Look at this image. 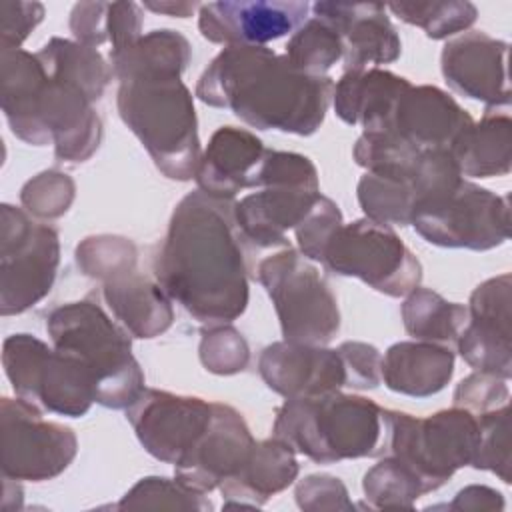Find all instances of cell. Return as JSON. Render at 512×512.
Here are the masks:
<instances>
[{
	"label": "cell",
	"mask_w": 512,
	"mask_h": 512,
	"mask_svg": "<svg viewBox=\"0 0 512 512\" xmlns=\"http://www.w3.org/2000/svg\"><path fill=\"white\" fill-rule=\"evenodd\" d=\"M154 278L170 300L204 326L240 318L250 286L234 202L200 188L186 194L154 256Z\"/></svg>",
	"instance_id": "1"
},
{
	"label": "cell",
	"mask_w": 512,
	"mask_h": 512,
	"mask_svg": "<svg viewBox=\"0 0 512 512\" xmlns=\"http://www.w3.org/2000/svg\"><path fill=\"white\" fill-rule=\"evenodd\" d=\"M334 80L310 76L266 46H226L206 66L196 98L228 108L256 130L314 134L332 104Z\"/></svg>",
	"instance_id": "2"
},
{
	"label": "cell",
	"mask_w": 512,
	"mask_h": 512,
	"mask_svg": "<svg viewBox=\"0 0 512 512\" xmlns=\"http://www.w3.org/2000/svg\"><path fill=\"white\" fill-rule=\"evenodd\" d=\"M0 102L12 134L32 146L52 144L60 162H86L102 142L94 100L36 52L0 48Z\"/></svg>",
	"instance_id": "3"
},
{
	"label": "cell",
	"mask_w": 512,
	"mask_h": 512,
	"mask_svg": "<svg viewBox=\"0 0 512 512\" xmlns=\"http://www.w3.org/2000/svg\"><path fill=\"white\" fill-rule=\"evenodd\" d=\"M272 436L316 464L376 458L388 452V408L340 390L286 400Z\"/></svg>",
	"instance_id": "4"
},
{
	"label": "cell",
	"mask_w": 512,
	"mask_h": 512,
	"mask_svg": "<svg viewBox=\"0 0 512 512\" xmlns=\"http://www.w3.org/2000/svg\"><path fill=\"white\" fill-rule=\"evenodd\" d=\"M116 106L122 122L142 142L170 180L196 178L202 156L194 98L180 74H140L120 82Z\"/></svg>",
	"instance_id": "5"
},
{
	"label": "cell",
	"mask_w": 512,
	"mask_h": 512,
	"mask_svg": "<svg viewBox=\"0 0 512 512\" xmlns=\"http://www.w3.org/2000/svg\"><path fill=\"white\" fill-rule=\"evenodd\" d=\"M46 330L54 348L76 356L90 370L96 404L126 410L146 390L132 336L98 302L86 298L54 308Z\"/></svg>",
	"instance_id": "6"
},
{
	"label": "cell",
	"mask_w": 512,
	"mask_h": 512,
	"mask_svg": "<svg viewBox=\"0 0 512 512\" xmlns=\"http://www.w3.org/2000/svg\"><path fill=\"white\" fill-rule=\"evenodd\" d=\"M478 444V418L452 406L416 418L388 410V452L406 464L422 482L424 492L444 486L456 470L470 466Z\"/></svg>",
	"instance_id": "7"
},
{
	"label": "cell",
	"mask_w": 512,
	"mask_h": 512,
	"mask_svg": "<svg viewBox=\"0 0 512 512\" xmlns=\"http://www.w3.org/2000/svg\"><path fill=\"white\" fill-rule=\"evenodd\" d=\"M256 276L270 296L284 340L326 346L340 330V310L328 282L292 246L260 260Z\"/></svg>",
	"instance_id": "8"
},
{
	"label": "cell",
	"mask_w": 512,
	"mask_h": 512,
	"mask_svg": "<svg viewBox=\"0 0 512 512\" xmlns=\"http://www.w3.org/2000/svg\"><path fill=\"white\" fill-rule=\"evenodd\" d=\"M2 366L14 394L40 410L80 418L94 402L90 370L32 334H12L2 342Z\"/></svg>",
	"instance_id": "9"
},
{
	"label": "cell",
	"mask_w": 512,
	"mask_h": 512,
	"mask_svg": "<svg viewBox=\"0 0 512 512\" xmlns=\"http://www.w3.org/2000/svg\"><path fill=\"white\" fill-rule=\"evenodd\" d=\"M326 270L358 278L390 298H404L422 280V264L390 224L360 218L340 224L330 236L322 262Z\"/></svg>",
	"instance_id": "10"
},
{
	"label": "cell",
	"mask_w": 512,
	"mask_h": 512,
	"mask_svg": "<svg viewBox=\"0 0 512 512\" xmlns=\"http://www.w3.org/2000/svg\"><path fill=\"white\" fill-rule=\"evenodd\" d=\"M410 224L428 244L484 252L510 238V206L506 196L462 178L454 188L418 202Z\"/></svg>",
	"instance_id": "11"
},
{
	"label": "cell",
	"mask_w": 512,
	"mask_h": 512,
	"mask_svg": "<svg viewBox=\"0 0 512 512\" xmlns=\"http://www.w3.org/2000/svg\"><path fill=\"white\" fill-rule=\"evenodd\" d=\"M60 264L58 232L12 204L0 206V312L22 314L54 286Z\"/></svg>",
	"instance_id": "12"
},
{
	"label": "cell",
	"mask_w": 512,
	"mask_h": 512,
	"mask_svg": "<svg viewBox=\"0 0 512 512\" xmlns=\"http://www.w3.org/2000/svg\"><path fill=\"white\" fill-rule=\"evenodd\" d=\"M0 436L2 476L18 482L52 480L78 452L72 428L46 420L38 406L18 396L0 400Z\"/></svg>",
	"instance_id": "13"
},
{
	"label": "cell",
	"mask_w": 512,
	"mask_h": 512,
	"mask_svg": "<svg viewBox=\"0 0 512 512\" xmlns=\"http://www.w3.org/2000/svg\"><path fill=\"white\" fill-rule=\"evenodd\" d=\"M212 410L214 402L198 396L146 388L126 408V420L150 456L174 466L204 434Z\"/></svg>",
	"instance_id": "14"
},
{
	"label": "cell",
	"mask_w": 512,
	"mask_h": 512,
	"mask_svg": "<svg viewBox=\"0 0 512 512\" xmlns=\"http://www.w3.org/2000/svg\"><path fill=\"white\" fill-rule=\"evenodd\" d=\"M468 322L456 342L464 362L476 372L512 376V276L488 278L470 294Z\"/></svg>",
	"instance_id": "15"
},
{
	"label": "cell",
	"mask_w": 512,
	"mask_h": 512,
	"mask_svg": "<svg viewBox=\"0 0 512 512\" xmlns=\"http://www.w3.org/2000/svg\"><path fill=\"white\" fill-rule=\"evenodd\" d=\"M254 444L256 440L242 414L228 404L214 402L208 428L174 464V478L198 494H208L240 472Z\"/></svg>",
	"instance_id": "16"
},
{
	"label": "cell",
	"mask_w": 512,
	"mask_h": 512,
	"mask_svg": "<svg viewBox=\"0 0 512 512\" xmlns=\"http://www.w3.org/2000/svg\"><path fill=\"white\" fill-rule=\"evenodd\" d=\"M198 30L212 42L226 46H266L294 32L308 18V2L280 0H224L198 8Z\"/></svg>",
	"instance_id": "17"
},
{
	"label": "cell",
	"mask_w": 512,
	"mask_h": 512,
	"mask_svg": "<svg viewBox=\"0 0 512 512\" xmlns=\"http://www.w3.org/2000/svg\"><path fill=\"white\" fill-rule=\"evenodd\" d=\"M440 68L454 92L484 102L488 110L510 106L508 42L480 30L464 32L442 48Z\"/></svg>",
	"instance_id": "18"
},
{
	"label": "cell",
	"mask_w": 512,
	"mask_h": 512,
	"mask_svg": "<svg viewBox=\"0 0 512 512\" xmlns=\"http://www.w3.org/2000/svg\"><path fill=\"white\" fill-rule=\"evenodd\" d=\"M258 372L266 386L286 400L320 396L346 386L338 350L320 344L272 342L258 358Z\"/></svg>",
	"instance_id": "19"
},
{
	"label": "cell",
	"mask_w": 512,
	"mask_h": 512,
	"mask_svg": "<svg viewBox=\"0 0 512 512\" xmlns=\"http://www.w3.org/2000/svg\"><path fill=\"white\" fill-rule=\"evenodd\" d=\"M314 18L330 24L344 46V72L396 62L402 40L380 2H316Z\"/></svg>",
	"instance_id": "20"
},
{
	"label": "cell",
	"mask_w": 512,
	"mask_h": 512,
	"mask_svg": "<svg viewBox=\"0 0 512 512\" xmlns=\"http://www.w3.org/2000/svg\"><path fill=\"white\" fill-rule=\"evenodd\" d=\"M472 116L444 90L422 84L408 86L380 132H392L418 150L448 148L472 124Z\"/></svg>",
	"instance_id": "21"
},
{
	"label": "cell",
	"mask_w": 512,
	"mask_h": 512,
	"mask_svg": "<svg viewBox=\"0 0 512 512\" xmlns=\"http://www.w3.org/2000/svg\"><path fill=\"white\" fill-rule=\"evenodd\" d=\"M320 188L264 186L234 202V220L244 238L256 248H288L294 230L314 208Z\"/></svg>",
	"instance_id": "22"
},
{
	"label": "cell",
	"mask_w": 512,
	"mask_h": 512,
	"mask_svg": "<svg viewBox=\"0 0 512 512\" xmlns=\"http://www.w3.org/2000/svg\"><path fill=\"white\" fill-rule=\"evenodd\" d=\"M266 150L254 132L220 126L200 156L196 170L198 188L210 196L234 200L240 190L254 188L256 172Z\"/></svg>",
	"instance_id": "23"
},
{
	"label": "cell",
	"mask_w": 512,
	"mask_h": 512,
	"mask_svg": "<svg viewBox=\"0 0 512 512\" xmlns=\"http://www.w3.org/2000/svg\"><path fill=\"white\" fill-rule=\"evenodd\" d=\"M296 452L278 438L254 444L246 464L220 484L224 506H264L274 494L286 490L298 476Z\"/></svg>",
	"instance_id": "24"
},
{
	"label": "cell",
	"mask_w": 512,
	"mask_h": 512,
	"mask_svg": "<svg viewBox=\"0 0 512 512\" xmlns=\"http://www.w3.org/2000/svg\"><path fill=\"white\" fill-rule=\"evenodd\" d=\"M454 374V350L424 340H402L382 356V380L388 390L428 398L446 388Z\"/></svg>",
	"instance_id": "25"
},
{
	"label": "cell",
	"mask_w": 512,
	"mask_h": 512,
	"mask_svg": "<svg viewBox=\"0 0 512 512\" xmlns=\"http://www.w3.org/2000/svg\"><path fill=\"white\" fill-rule=\"evenodd\" d=\"M408 86L406 78L382 68L344 72L334 84V112L350 126L360 124L364 132H380L390 118L394 102Z\"/></svg>",
	"instance_id": "26"
},
{
	"label": "cell",
	"mask_w": 512,
	"mask_h": 512,
	"mask_svg": "<svg viewBox=\"0 0 512 512\" xmlns=\"http://www.w3.org/2000/svg\"><path fill=\"white\" fill-rule=\"evenodd\" d=\"M104 300L132 338H156L174 322L170 296L138 270L102 284Z\"/></svg>",
	"instance_id": "27"
},
{
	"label": "cell",
	"mask_w": 512,
	"mask_h": 512,
	"mask_svg": "<svg viewBox=\"0 0 512 512\" xmlns=\"http://www.w3.org/2000/svg\"><path fill=\"white\" fill-rule=\"evenodd\" d=\"M462 176H506L512 166V120L496 110L484 112L450 146Z\"/></svg>",
	"instance_id": "28"
},
{
	"label": "cell",
	"mask_w": 512,
	"mask_h": 512,
	"mask_svg": "<svg viewBox=\"0 0 512 512\" xmlns=\"http://www.w3.org/2000/svg\"><path fill=\"white\" fill-rule=\"evenodd\" d=\"M192 60V46L184 34L170 28L142 34L116 56L110 66L118 82L140 74H180Z\"/></svg>",
	"instance_id": "29"
},
{
	"label": "cell",
	"mask_w": 512,
	"mask_h": 512,
	"mask_svg": "<svg viewBox=\"0 0 512 512\" xmlns=\"http://www.w3.org/2000/svg\"><path fill=\"white\" fill-rule=\"evenodd\" d=\"M402 322L412 340H424L456 348V342L468 322V308L448 302L430 288L416 286L404 296L400 306Z\"/></svg>",
	"instance_id": "30"
},
{
	"label": "cell",
	"mask_w": 512,
	"mask_h": 512,
	"mask_svg": "<svg viewBox=\"0 0 512 512\" xmlns=\"http://www.w3.org/2000/svg\"><path fill=\"white\" fill-rule=\"evenodd\" d=\"M356 196L366 218L390 226H408L418 202L412 172H366Z\"/></svg>",
	"instance_id": "31"
},
{
	"label": "cell",
	"mask_w": 512,
	"mask_h": 512,
	"mask_svg": "<svg viewBox=\"0 0 512 512\" xmlns=\"http://www.w3.org/2000/svg\"><path fill=\"white\" fill-rule=\"evenodd\" d=\"M36 54L50 72L80 84L94 102L100 100L106 86L114 78L112 66L106 64L102 54L96 48L76 40L54 36Z\"/></svg>",
	"instance_id": "32"
},
{
	"label": "cell",
	"mask_w": 512,
	"mask_h": 512,
	"mask_svg": "<svg viewBox=\"0 0 512 512\" xmlns=\"http://www.w3.org/2000/svg\"><path fill=\"white\" fill-rule=\"evenodd\" d=\"M362 490L374 510H412L416 500L426 494L418 476L390 454L364 474Z\"/></svg>",
	"instance_id": "33"
},
{
	"label": "cell",
	"mask_w": 512,
	"mask_h": 512,
	"mask_svg": "<svg viewBox=\"0 0 512 512\" xmlns=\"http://www.w3.org/2000/svg\"><path fill=\"white\" fill-rule=\"evenodd\" d=\"M342 54V38L320 18H308L304 24H300L292 32L284 52L294 68L310 76H326Z\"/></svg>",
	"instance_id": "34"
},
{
	"label": "cell",
	"mask_w": 512,
	"mask_h": 512,
	"mask_svg": "<svg viewBox=\"0 0 512 512\" xmlns=\"http://www.w3.org/2000/svg\"><path fill=\"white\" fill-rule=\"evenodd\" d=\"M390 10L398 20L418 26L424 34L432 40H444L458 32L468 30L476 18L478 10L472 2H394L388 4Z\"/></svg>",
	"instance_id": "35"
},
{
	"label": "cell",
	"mask_w": 512,
	"mask_h": 512,
	"mask_svg": "<svg viewBox=\"0 0 512 512\" xmlns=\"http://www.w3.org/2000/svg\"><path fill=\"white\" fill-rule=\"evenodd\" d=\"M138 250L130 238L116 234L88 236L76 246V264L84 276L102 284L136 270Z\"/></svg>",
	"instance_id": "36"
},
{
	"label": "cell",
	"mask_w": 512,
	"mask_h": 512,
	"mask_svg": "<svg viewBox=\"0 0 512 512\" xmlns=\"http://www.w3.org/2000/svg\"><path fill=\"white\" fill-rule=\"evenodd\" d=\"M118 510H212V502L176 478L146 476L138 480L114 506Z\"/></svg>",
	"instance_id": "37"
},
{
	"label": "cell",
	"mask_w": 512,
	"mask_h": 512,
	"mask_svg": "<svg viewBox=\"0 0 512 512\" xmlns=\"http://www.w3.org/2000/svg\"><path fill=\"white\" fill-rule=\"evenodd\" d=\"M478 444L470 462L476 470L496 474L504 484H510V406L478 414Z\"/></svg>",
	"instance_id": "38"
},
{
	"label": "cell",
	"mask_w": 512,
	"mask_h": 512,
	"mask_svg": "<svg viewBox=\"0 0 512 512\" xmlns=\"http://www.w3.org/2000/svg\"><path fill=\"white\" fill-rule=\"evenodd\" d=\"M74 196V180L60 170H44L30 178L20 190V202L26 212L44 220L64 216L72 206Z\"/></svg>",
	"instance_id": "39"
},
{
	"label": "cell",
	"mask_w": 512,
	"mask_h": 512,
	"mask_svg": "<svg viewBox=\"0 0 512 512\" xmlns=\"http://www.w3.org/2000/svg\"><path fill=\"white\" fill-rule=\"evenodd\" d=\"M198 354L202 366L218 376L238 374L250 362V348L246 338L230 324L204 328Z\"/></svg>",
	"instance_id": "40"
},
{
	"label": "cell",
	"mask_w": 512,
	"mask_h": 512,
	"mask_svg": "<svg viewBox=\"0 0 512 512\" xmlns=\"http://www.w3.org/2000/svg\"><path fill=\"white\" fill-rule=\"evenodd\" d=\"M342 212L336 202H332L328 196L320 194L314 208L308 212V216L294 228L298 250L310 258L312 262H322L324 248L334 234V230L342 224Z\"/></svg>",
	"instance_id": "41"
},
{
	"label": "cell",
	"mask_w": 512,
	"mask_h": 512,
	"mask_svg": "<svg viewBox=\"0 0 512 512\" xmlns=\"http://www.w3.org/2000/svg\"><path fill=\"white\" fill-rule=\"evenodd\" d=\"M452 400L454 406L470 410L476 416L496 410L510 400L508 380L486 372H472L458 382Z\"/></svg>",
	"instance_id": "42"
},
{
	"label": "cell",
	"mask_w": 512,
	"mask_h": 512,
	"mask_svg": "<svg viewBox=\"0 0 512 512\" xmlns=\"http://www.w3.org/2000/svg\"><path fill=\"white\" fill-rule=\"evenodd\" d=\"M296 504L308 512L354 510L344 482L330 474H310L296 484Z\"/></svg>",
	"instance_id": "43"
},
{
	"label": "cell",
	"mask_w": 512,
	"mask_h": 512,
	"mask_svg": "<svg viewBox=\"0 0 512 512\" xmlns=\"http://www.w3.org/2000/svg\"><path fill=\"white\" fill-rule=\"evenodd\" d=\"M336 350L344 362L346 386L354 390H372L382 382V354L376 346L346 340Z\"/></svg>",
	"instance_id": "44"
},
{
	"label": "cell",
	"mask_w": 512,
	"mask_h": 512,
	"mask_svg": "<svg viewBox=\"0 0 512 512\" xmlns=\"http://www.w3.org/2000/svg\"><path fill=\"white\" fill-rule=\"evenodd\" d=\"M40 2L2 0L0 2V48H20L30 32L42 22Z\"/></svg>",
	"instance_id": "45"
},
{
	"label": "cell",
	"mask_w": 512,
	"mask_h": 512,
	"mask_svg": "<svg viewBox=\"0 0 512 512\" xmlns=\"http://www.w3.org/2000/svg\"><path fill=\"white\" fill-rule=\"evenodd\" d=\"M108 8L110 2H78L70 12V30L76 42L100 46L108 42Z\"/></svg>",
	"instance_id": "46"
},
{
	"label": "cell",
	"mask_w": 512,
	"mask_h": 512,
	"mask_svg": "<svg viewBox=\"0 0 512 512\" xmlns=\"http://www.w3.org/2000/svg\"><path fill=\"white\" fill-rule=\"evenodd\" d=\"M142 6L136 2H110L108 8V42L110 56L120 54L142 34Z\"/></svg>",
	"instance_id": "47"
},
{
	"label": "cell",
	"mask_w": 512,
	"mask_h": 512,
	"mask_svg": "<svg viewBox=\"0 0 512 512\" xmlns=\"http://www.w3.org/2000/svg\"><path fill=\"white\" fill-rule=\"evenodd\" d=\"M448 510H472V512H484V510H504V498L498 490L490 486L472 484L462 488L456 498L446 504Z\"/></svg>",
	"instance_id": "48"
},
{
	"label": "cell",
	"mask_w": 512,
	"mask_h": 512,
	"mask_svg": "<svg viewBox=\"0 0 512 512\" xmlns=\"http://www.w3.org/2000/svg\"><path fill=\"white\" fill-rule=\"evenodd\" d=\"M144 8L158 12V14H168L176 18H188L200 4L196 2H144Z\"/></svg>",
	"instance_id": "49"
}]
</instances>
